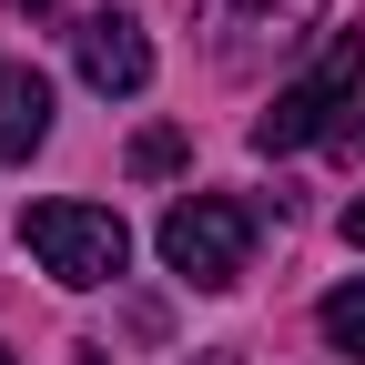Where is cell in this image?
Listing matches in <instances>:
<instances>
[{
	"label": "cell",
	"mask_w": 365,
	"mask_h": 365,
	"mask_svg": "<svg viewBox=\"0 0 365 365\" xmlns=\"http://www.w3.org/2000/svg\"><path fill=\"white\" fill-rule=\"evenodd\" d=\"M365 91V41L345 31L335 51H325V71H304L294 91H274V112L254 122V153L274 163V153H304V143H325V132H345V102Z\"/></svg>",
	"instance_id": "obj_2"
},
{
	"label": "cell",
	"mask_w": 365,
	"mask_h": 365,
	"mask_svg": "<svg viewBox=\"0 0 365 365\" xmlns=\"http://www.w3.org/2000/svg\"><path fill=\"white\" fill-rule=\"evenodd\" d=\"M345 244H365V203H345Z\"/></svg>",
	"instance_id": "obj_9"
},
{
	"label": "cell",
	"mask_w": 365,
	"mask_h": 365,
	"mask_svg": "<svg viewBox=\"0 0 365 365\" xmlns=\"http://www.w3.org/2000/svg\"><path fill=\"white\" fill-rule=\"evenodd\" d=\"M325 0H203V21L223 31V51H244V41H294Z\"/></svg>",
	"instance_id": "obj_6"
},
{
	"label": "cell",
	"mask_w": 365,
	"mask_h": 365,
	"mask_svg": "<svg viewBox=\"0 0 365 365\" xmlns=\"http://www.w3.org/2000/svg\"><path fill=\"white\" fill-rule=\"evenodd\" d=\"M325 345H335V355H365V274L325 294Z\"/></svg>",
	"instance_id": "obj_7"
},
{
	"label": "cell",
	"mask_w": 365,
	"mask_h": 365,
	"mask_svg": "<svg viewBox=\"0 0 365 365\" xmlns=\"http://www.w3.org/2000/svg\"><path fill=\"white\" fill-rule=\"evenodd\" d=\"M244 254H254V213H244V203L193 193V203H173V213H163V264L182 274V284L223 294V284L244 274Z\"/></svg>",
	"instance_id": "obj_3"
},
{
	"label": "cell",
	"mask_w": 365,
	"mask_h": 365,
	"mask_svg": "<svg viewBox=\"0 0 365 365\" xmlns=\"http://www.w3.org/2000/svg\"><path fill=\"white\" fill-rule=\"evenodd\" d=\"M51 143V81L31 61H0V163H31Z\"/></svg>",
	"instance_id": "obj_5"
},
{
	"label": "cell",
	"mask_w": 365,
	"mask_h": 365,
	"mask_svg": "<svg viewBox=\"0 0 365 365\" xmlns=\"http://www.w3.org/2000/svg\"><path fill=\"white\" fill-rule=\"evenodd\" d=\"M11 11H51V0H11Z\"/></svg>",
	"instance_id": "obj_11"
},
{
	"label": "cell",
	"mask_w": 365,
	"mask_h": 365,
	"mask_svg": "<svg viewBox=\"0 0 365 365\" xmlns=\"http://www.w3.org/2000/svg\"><path fill=\"white\" fill-rule=\"evenodd\" d=\"M21 244L41 254L51 284H112V274L132 264L122 213H102V203H31L21 213Z\"/></svg>",
	"instance_id": "obj_1"
},
{
	"label": "cell",
	"mask_w": 365,
	"mask_h": 365,
	"mask_svg": "<svg viewBox=\"0 0 365 365\" xmlns=\"http://www.w3.org/2000/svg\"><path fill=\"white\" fill-rule=\"evenodd\" d=\"M182 163V132H143V143H132V173H173Z\"/></svg>",
	"instance_id": "obj_8"
},
{
	"label": "cell",
	"mask_w": 365,
	"mask_h": 365,
	"mask_svg": "<svg viewBox=\"0 0 365 365\" xmlns=\"http://www.w3.org/2000/svg\"><path fill=\"white\" fill-rule=\"evenodd\" d=\"M0 365H11V355H0Z\"/></svg>",
	"instance_id": "obj_12"
},
{
	"label": "cell",
	"mask_w": 365,
	"mask_h": 365,
	"mask_svg": "<svg viewBox=\"0 0 365 365\" xmlns=\"http://www.w3.org/2000/svg\"><path fill=\"white\" fill-rule=\"evenodd\" d=\"M335 143H345V153H365V122H345V132H335Z\"/></svg>",
	"instance_id": "obj_10"
},
{
	"label": "cell",
	"mask_w": 365,
	"mask_h": 365,
	"mask_svg": "<svg viewBox=\"0 0 365 365\" xmlns=\"http://www.w3.org/2000/svg\"><path fill=\"white\" fill-rule=\"evenodd\" d=\"M71 61H81L91 91H143V81H153V41H143V21L91 11V21L71 31Z\"/></svg>",
	"instance_id": "obj_4"
}]
</instances>
